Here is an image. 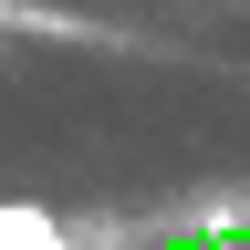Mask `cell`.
<instances>
[{
    "instance_id": "cell-1",
    "label": "cell",
    "mask_w": 250,
    "mask_h": 250,
    "mask_svg": "<svg viewBox=\"0 0 250 250\" xmlns=\"http://www.w3.org/2000/svg\"><path fill=\"white\" fill-rule=\"evenodd\" d=\"M0 250H73V229L31 198H0Z\"/></svg>"
},
{
    "instance_id": "cell-2",
    "label": "cell",
    "mask_w": 250,
    "mask_h": 250,
    "mask_svg": "<svg viewBox=\"0 0 250 250\" xmlns=\"http://www.w3.org/2000/svg\"><path fill=\"white\" fill-rule=\"evenodd\" d=\"M0 31H11V0H0Z\"/></svg>"
}]
</instances>
